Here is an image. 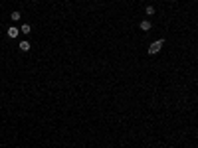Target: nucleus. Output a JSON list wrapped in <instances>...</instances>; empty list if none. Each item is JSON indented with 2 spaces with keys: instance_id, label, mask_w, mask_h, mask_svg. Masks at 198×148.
Instances as JSON below:
<instances>
[{
  "instance_id": "39448f33",
  "label": "nucleus",
  "mask_w": 198,
  "mask_h": 148,
  "mask_svg": "<svg viewBox=\"0 0 198 148\" xmlns=\"http://www.w3.org/2000/svg\"><path fill=\"white\" fill-rule=\"evenodd\" d=\"M20 32L22 34H30L32 32V26H30V24H22V26H20Z\"/></svg>"
},
{
  "instance_id": "423d86ee",
  "label": "nucleus",
  "mask_w": 198,
  "mask_h": 148,
  "mask_svg": "<svg viewBox=\"0 0 198 148\" xmlns=\"http://www.w3.org/2000/svg\"><path fill=\"white\" fill-rule=\"evenodd\" d=\"M145 12H147V16H152V14H155V6H147Z\"/></svg>"
},
{
  "instance_id": "7ed1b4c3",
  "label": "nucleus",
  "mask_w": 198,
  "mask_h": 148,
  "mask_svg": "<svg viewBox=\"0 0 198 148\" xmlns=\"http://www.w3.org/2000/svg\"><path fill=\"white\" fill-rule=\"evenodd\" d=\"M30 47H32V45H30V42H28V40H22V42H20V52H30Z\"/></svg>"
},
{
  "instance_id": "f03ea898",
  "label": "nucleus",
  "mask_w": 198,
  "mask_h": 148,
  "mask_svg": "<svg viewBox=\"0 0 198 148\" xmlns=\"http://www.w3.org/2000/svg\"><path fill=\"white\" fill-rule=\"evenodd\" d=\"M151 22H149V20H143V22H141V24H139V30H141V32H149V30H151Z\"/></svg>"
},
{
  "instance_id": "0eeeda50",
  "label": "nucleus",
  "mask_w": 198,
  "mask_h": 148,
  "mask_svg": "<svg viewBox=\"0 0 198 148\" xmlns=\"http://www.w3.org/2000/svg\"><path fill=\"white\" fill-rule=\"evenodd\" d=\"M10 18H12V22H18L20 20V12H12L10 14Z\"/></svg>"
},
{
  "instance_id": "f257e3e1",
  "label": "nucleus",
  "mask_w": 198,
  "mask_h": 148,
  "mask_svg": "<svg viewBox=\"0 0 198 148\" xmlns=\"http://www.w3.org/2000/svg\"><path fill=\"white\" fill-rule=\"evenodd\" d=\"M163 44H165V40H155V42L149 45V53H151V55L158 53V52H160V47H163Z\"/></svg>"
},
{
  "instance_id": "20e7f679",
  "label": "nucleus",
  "mask_w": 198,
  "mask_h": 148,
  "mask_svg": "<svg viewBox=\"0 0 198 148\" xmlns=\"http://www.w3.org/2000/svg\"><path fill=\"white\" fill-rule=\"evenodd\" d=\"M20 36V28H8V38H18Z\"/></svg>"
}]
</instances>
